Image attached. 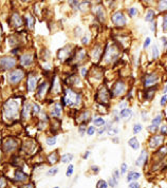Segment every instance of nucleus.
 <instances>
[{
  "label": "nucleus",
  "mask_w": 167,
  "mask_h": 188,
  "mask_svg": "<svg viewBox=\"0 0 167 188\" xmlns=\"http://www.w3.org/2000/svg\"><path fill=\"white\" fill-rule=\"evenodd\" d=\"M80 103V95L76 94L75 92H73L72 90L67 89L64 92V104L74 107Z\"/></svg>",
  "instance_id": "nucleus-1"
},
{
  "label": "nucleus",
  "mask_w": 167,
  "mask_h": 188,
  "mask_svg": "<svg viewBox=\"0 0 167 188\" xmlns=\"http://www.w3.org/2000/svg\"><path fill=\"white\" fill-rule=\"evenodd\" d=\"M4 113L8 119L16 117L18 114V103L15 101H9L4 106Z\"/></svg>",
  "instance_id": "nucleus-2"
},
{
  "label": "nucleus",
  "mask_w": 167,
  "mask_h": 188,
  "mask_svg": "<svg viewBox=\"0 0 167 188\" xmlns=\"http://www.w3.org/2000/svg\"><path fill=\"white\" fill-rule=\"evenodd\" d=\"M24 73L21 71V70H17V71H14L9 75V80L12 83V84H17L19 81L24 78Z\"/></svg>",
  "instance_id": "nucleus-3"
},
{
  "label": "nucleus",
  "mask_w": 167,
  "mask_h": 188,
  "mask_svg": "<svg viewBox=\"0 0 167 188\" xmlns=\"http://www.w3.org/2000/svg\"><path fill=\"white\" fill-rule=\"evenodd\" d=\"M0 66L3 69H11L15 66V59L12 57H2L0 59Z\"/></svg>",
  "instance_id": "nucleus-4"
},
{
  "label": "nucleus",
  "mask_w": 167,
  "mask_h": 188,
  "mask_svg": "<svg viewBox=\"0 0 167 188\" xmlns=\"http://www.w3.org/2000/svg\"><path fill=\"white\" fill-rule=\"evenodd\" d=\"M112 21L116 26H125V23H126V17L124 16V14L117 12V13L113 14V16H112Z\"/></svg>",
  "instance_id": "nucleus-5"
},
{
  "label": "nucleus",
  "mask_w": 167,
  "mask_h": 188,
  "mask_svg": "<svg viewBox=\"0 0 167 188\" xmlns=\"http://www.w3.org/2000/svg\"><path fill=\"white\" fill-rule=\"evenodd\" d=\"M125 89H126V86H125V84H124L123 81H117L116 84L114 85V88H113V95L115 96L122 95L125 92Z\"/></svg>",
  "instance_id": "nucleus-6"
},
{
  "label": "nucleus",
  "mask_w": 167,
  "mask_h": 188,
  "mask_svg": "<svg viewBox=\"0 0 167 188\" xmlns=\"http://www.w3.org/2000/svg\"><path fill=\"white\" fill-rule=\"evenodd\" d=\"M157 80H158V75L155 74V73H151V74L146 75V77H145V83H144V84H145L146 87H149V86L153 85L155 83H157Z\"/></svg>",
  "instance_id": "nucleus-7"
},
{
  "label": "nucleus",
  "mask_w": 167,
  "mask_h": 188,
  "mask_svg": "<svg viewBox=\"0 0 167 188\" xmlns=\"http://www.w3.org/2000/svg\"><path fill=\"white\" fill-rule=\"evenodd\" d=\"M162 141H163V136L161 135H155V137H152V139H150V143H149V146L150 148H155L158 147L159 145L161 144Z\"/></svg>",
  "instance_id": "nucleus-8"
},
{
  "label": "nucleus",
  "mask_w": 167,
  "mask_h": 188,
  "mask_svg": "<svg viewBox=\"0 0 167 188\" xmlns=\"http://www.w3.org/2000/svg\"><path fill=\"white\" fill-rule=\"evenodd\" d=\"M146 161H147V152H146V150H143L141 152V155H140V157L137 160L135 165L139 166V167H141L143 164H145V163H146Z\"/></svg>",
  "instance_id": "nucleus-9"
},
{
  "label": "nucleus",
  "mask_w": 167,
  "mask_h": 188,
  "mask_svg": "<svg viewBox=\"0 0 167 188\" xmlns=\"http://www.w3.org/2000/svg\"><path fill=\"white\" fill-rule=\"evenodd\" d=\"M36 87V77L34 75H30L29 79H28V90L30 92H32L35 90Z\"/></svg>",
  "instance_id": "nucleus-10"
},
{
  "label": "nucleus",
  "mask_w": 167,
  "mask_h": 188,
  "mask_svg": "<svg viewBox=\"0 0 167 188\" xmlns=\"http://www.w3.org/2000/svg\"><path fill=\"white\" fill-rule=\"evenodd\" d=\"M20 60H21V64L24 65V66H30L33 61V56L30 55V54H26V55L21 56Z\"/></svg>",
  "instance_id": "nucleus-11"
},
{
  "label": "nucleus",
  "mask_w": 167,
  "mask_h": 188,
  "mask_svg": "<svg viewBox=\"0 0 167 188\" xmlns=\"http://www.w3.org/2000/svg\"><path fill=\"white\" fill-rule=\"evenodd\" d=\"M16 148V143L13 139H8L4 142V149L6 151H12Z\"/></svg>",
  "instance_id": "nucleus-12"
},
{
  "label": "nucleus",
  "mask_w": 167,
  "mask_h": 188,
  "mask_svg": "<svg viewBox=\"0 0 167 188\" xmlns=\"http://www.w3.org/2000/svg\"><path fill=\"white\" fill-rule=\"evenodd\" d=\"M12 24L13 26H15V28H18V26H20L21 24H22V20H21L20 16L18 14H14L12 17Z\"/></svg>",
  "instance_id": "nucleus-13"
},
{
  "label": "nucleus",
  "mask_w": 167,
  "mask_h": 188,
  "mask_svg": "<svg viewBox=\"0 0 167 188\" xmlns=\"http://www.w3.org/2000/svg\"><path fill=\"white\" fill-rule=\"evenodd\" d=\"M128 145L132 149H134V150H138L139 148H140V143L138 142V139H135V137H132L128 141Z\"/></svg>",
  "instance_id": "nucleus-14"
},
{
  "label": "nucleus",
  "mask_w": 167,
  "mask_h": 188,
  "mask_svg": "<svg viewBox=\"0 0 167 188\" xmlns=\"http://www.w3.org/2000/svg\"><path fill=\"white\" fill-rule=\"evenodd\" d=\"M141 178V174L139 173V172H134V171H131V172H129V174L127 176V181L128 182H132V181H134V180H138Z\"/></svg>",
  "instance_id": "nucleus-15"
},
{
  "label": "nucleus",
  "mask_w": 167,
  "mask_h": 188,
  "mask_svg": "<svg viewBox=\"0 0 167 188\" xmlns=\"http://www.w3.org/2000/svg\"><path fill=\"white\" fill-rule=\"evenodd\" d=\"M100 99H102V101H104V103H106V101H108L109 99V96H108V91H107V89L106 88H103L102 90H100Z\"/></svg>",
  "instance_id": "nucleus-16"
},
{
  "label": "nucleus",
  "mask_w": 167,
  "mask_h": 188,
  "mask_svg": "<svg viewBox=\"0 0 167 188\" xmlns=\"http://www.w3.org/2000/svg\"><path fill=\"white\" fill-rule=\"evenodd\" d=\"M26 179H28V176L24 172H21V171L15 172V180L16 181H26Z\"/></svg>",
  "instance_id": "nucleus-17"
},
{
  "label": "nucleus",
  "mask_w": 167,
  "mask_h": 188,
  "mask_svg": "<svg viewBox=\"0 0 167 188\" xmlns=\"http://www.w3.org/2000/svg\"><path fill=\"white\" fill-rule=\"evenodd\" d=\"M52 115L57 116V117H59V116L62 115V108H60L59 105H56L55 107H54V109L52 110Z\"/></svg>",
  "instance_id": "nucleus-18"
},
{
  "label": "nucleus",
  "mask_w": 167,
  "mask_h": 188,
  "mask_svg": "<svg viewBox=\"0 0 167 188\" xmlns=\"http://www.w3.org/2000/svg\"><path fill=\"white\" fill-rule=\"evenodd\" d=\"M31 110H32V107H31V105L30 104L26 105V107H24V110H22V116H24V119H28L29 113Z\"/></svg>",
  "instance_id": "nucleus-19"
},
{
  "label": "nucleus",
  "mask_w": 167,
  "mask_h": 188,
  "mask_svg": "<svg viewBox=\"0 0 167 188\" xmlns=\"http://www.w3.org/2000/svg\"><path fill=\"white\" fill-rule=\"evenodd\" d=\"M72 160H73V154L67 153V154H64V155H62V163H68V162H70V161H72Z\"/></svg>",
  "instance_id": "nucleus-20"
},
{
  "label": "nucleus",
  "mask_w": 167,
  "mask_h": 188,
  "mask_svg": "<svg viewBox=\"0 0 167 188\" xmlns=\"http://www.w3.org/2000/svg\"><path fill=\"white\" fill-rule=\"evenodd\" d=\"M130 114H131V110L130 109H123V110L121 111V117L122 119H126Z\"/></svg>",
  "instance_id": "nucleus-21"
},
{
  "label": "nucleus",
  "mask_w": 167,
  "mask_h": 188,
  "mask_svg": "<svg viewBox=\"0 0 167 188\" xmlns=\"http://www.w3.org/2000/svg\"><path fill=\"white\" fill-rule=\"evenodd\" d=\"M153 18H155V12L152 10H149L146 15V17H145V19H146V21H152Z\"/></svg>",
  "instance_id": "nucleus-22"
},
{
  "label": "nucleus",
  "mask_w": 167,
  "mask_h": 188,
  "mask_svg": "<svg viewBox=\"0 0 167 188\" xmlns=\"http://www.w3.org/2000/svg\"><path fill=\"white\" fill-rule=\"evenodd\" d=\"M94 124H95V126L102 127V126L105 125V121H104V119H102V117H97V119H94Z\"/></svg>",
  "instance_id": "nucleus-23"
},
{
  "label": "nucleus",
  "mask_w": 167,
  "mask_h": 188,
  "mask_svg": "<svg viewBox=\"0 0 167 188\" xmlns=\"http://www.w3.org/2000/svg\"><path fill=\"white\" fill-rule=\"evenodd\" d=\"M107 187H108V184L104 180H100L96 184V188H107Z\"/></svg>",
  "instance_id": "nucleus-24"
},
{
  "label": "nucleus",
  "mask_w": 167,
  "mask_h": 188,
  "mask_svg": "<svg viewBox=\"0 0 167 188\" xmlns=\"http://www.w3.org/2000/svg\"><path fill=\"white\" fill-rule=\"evenodd\" d=\"M161 121H162V116L161 115H158L157 117L152 119V126H155V127H158L159 125L161 124Z\"/></svg>",
  "instance_id": "nucleus-25"
},
{
  "label": "nucleus",
  "mask_w": 167,
  "mask_h": 188,
  "mask_svg": "<svg viewBox=\"0 0 167 188\" xmlns=\"http://www.w3.org/2000/svg\"><path fill=\"white\" fill-rule=\"evenodd\" d=\"M26 20H28V24H29V28H31V29H32L33 26H34V18H33L32 16L28 15V16H26Z\"/></svg>",
  "instance_id": "nucleus-26"
},
{
  "label": "nucleus",
  "mask_w": 167,
  "mask_h": 188,
  "mask_svg": "<svg viewBox=\"0 0 167 188\" xmlns=\"http://www.w3.org/2000/svg\"><path fill=\"white\" fill-rule=\"evenodd\" d=\"M47 88V84L46 83H42V84L39 86V90H38V95H42L44 94V89Z\"/></svg>",
  "instance_id": "nucleus-27"
},
{
  "label": "nucleus",
  "mask_w": 167,
  "mask_h": 188,
  "mask_svg": "<svg viewBox=\"0 0 167 188\" xmlns=\"http://www.w3.org/2000/svg\"><path fill=\"white\" fill-rule=\"evenodd\" d=\"M56 155H57V153H56V152H53V153H51L50 155H49V161H50L52 164H54V163L57 161V159H56Z\"/></svg>",
  "instance_id": "nucleus-28"
},
{
  "label": "nucleus",
  "mask_w": 167,
  "mask_h": 188,
  "mask_svg": "<svg viewBox=\"0 0 167 188\" xmlns=\"http://www.w3.org/2000/svg\"><path fill=\"white\" fill-rule=\"evenodd\" d=\"M141 130H142V125L135 124L134 126H133V133H134V134H137V133H139V132H141Z\"/></svg>",
  "instance_id": "nucleus-29"
},
{
  "label": "nucleus",
  "mask_w": 167,
  "mask_h": 188,
  "mask_svg": "<svg viewBox=\"0 0 167 188\" xmlns=\"http://www.w3.org/2000/svg\"><path fill=\"white\" fill-rule=\"evenodd\" d=\"M159 4H160L159 6L160 11H165V10H167V1H161Z\"/></svg>",
  "instance_id": "nucleus-30"
},
{
  "label": "nucleus",
  "mask_w": 167,
  "mask_h": 188,
  "mask_svg": "<svg viewBox=\"0 0 167 188\" xmlns=\"http://www.w3.org/2000/svg\"><path fill=\"white\" fill-rule=\"evenodd\" d=\"M155 90L153 89H149L148 91H147V94H146V97L148 99H152V96H153V94H155Z\"/></svg>",
  "instance_id": "nucleus-31"
},
{
  "label": "nucleus",
  "mask_w": 167,
  "mask_h": 188,
  "mask_svg": "<svg viewBox=\"0 0 167 188\" xmlns=\"http://www.w3.org/2000/svg\"><path fill=\"white\" fill-rule=\"evenodd\" d=\"M162 28L165 32H167V15H165L163 17V23H162Z\"/></svg>",
  "instance_id": "nucleus-32"
},
{
  "label": "nucleus",
  "mask_w": 167,
  "mask_h": 188,
  "mask_svg": "<svg viewBox=\"0 0 167 188\" xmlns=\"http://www.w3.org/2000/svg\"><path fill=\"white\" fill-rule=\"evenodd\" d=\"M107 184H109V185L111 186V187H114V186L117 184V181H116V180H114V179H113V178H110V179H109V181H108V183H107Z\"/></svg>",
  "instance_id": "nucleus-33"
},
{
  "label": "nucleus",
  "mask_w": 167,
  "mask_h": 188,
  "mask_svg": "<svg viewBox=\"0 0 167 188\" xmlns=\"http://www.w3.org/2000/svg\"><path fill=\"white\" fill-rule=\"evenodd\" d=\"M47 144L49 146H53V145L56 144V137H51V139H47Z\"/></svg>",
  "instance_id": "nucleus-34"
},
{
  "label": "nucleus",
  "mask_w": 167,
  "mask_h": 188,
  "mask_svg": "<svg viewBox=\"0 0 167 188\" xmlns=\"http://www.w3.org/2000/svg\"><path fill=\"white\" fill-rule=\"evenodd\" d=\"M74 170V166L73 165H69L68 166V169H67V177H70L72 172Z\"/></svg>",
  "instance_id": "nucleus-35"
},
{
  "label": "nucleus",
  "mask_w": 167,
  "mask_h": 188,
  "mask_svg": "<svg viewBox=\"0 0 167 188\" xmlns=\"http://www.w3.org/2000/svg\"><path fill=\"white\" fill-rule=\"evenodd\" d=\"M57 172H58V169H57V168H52V169H50V170L48 171V174H49V176H55Z\"/></svg>",
  "instance_id": "nucleus-36"
},
{
  "label": "nucleus",
  "mask_w": 167,
  "mask_h": 188,
  "mask_svg": "<svg viewBox=\"0 0 167 188\" xmlns=\"http://www.w3.org/2000/svg\"><path fill=\"white\" fill-rule=\"evenodd\" d=\"M94 132H95V128L93 126H91V127L88 128V130H87V133H88L89 135H93Z\"/></svg>",
  "instance_id": "nucleus-37"
},
{
  "label": "nucleus",
  "mask_w": 167,
  "mask_h": 188,
  "mask_svg": "<svg viewBox=\"0 0 167 188\" xmlns=\"http://www.w3.org/2000/svg\"><path fill=\"white\" fill-rule=\"evenodd\" d=\"M152 53H153V58H158L159 57V50H158V48L157 46H155L152 49Z\"/></svg>",
  "instance_id": "nucleus-38"
},
{
  "label": "nucleus",
  "mask_w": 167,
  "mask_h": 188,
  "mask_svg": "<svg viewBox=\"0 0 167 188\" xmlns=\"http://www.w3.org/2000/svg\"><path fill=\"white\" fill-rule=\"evenodd\" d=\"M100 48H95V50L93 51V56H94V58H97L98 56H100Z\"/></svg>",
  "instance_id": "nucleus-39"
},
{
  "label": "nucleus",
  "mask_w": 167,
  "mask_h": 188,
  "mask_svg": "<svg viewBox=\"0 0 167 188\" xmlns=\"http://www.w3.org/2000/svg\"><path fill=\"white\" fill-rule=\"evenodd\" d=\"M128 188H140V185H139V183H137V182H132L129 184Z\"/></svg>",
  "instance_id": "nucleus-40"
},
{
  "label": "nucleus",
  "mask_w": 167,
  "mask_h": 188,
  "mask_svg": "<svg viewBox=\"0 0 167 188\" xmlns=\"http://www.w3.org/2000/svg\"><path fill=\"white\" fill-rule=\"evenodd\" d=\"M126 171H127V165L124 163V164H122V166H121V173L124 174Z\"/></svg>",
  "instance_id": "nucleus-41"
},
{
  "label": "nucleus",
  "mask_w": 167,
  "mask_h": 188,
  "mask_svg": "<svg viewBox=\"0 0 167 188\" xmlns=\"http://www.w3.org/2000/svg\"><path fill=\"white\" fill-rule=\"evenodd\" d=\"M137 9H134V8H131V9L129 10V15H130V16H131V17H133V16H134L135 14H137Z\"/></svg>",
  "instance_id": "nucleus-42"
},
{
  "label": "nucleus",
  "mask_w": 167,
  "mask_h": 188,
  "mask_svg": "<svg viewBox=\"0 0 167 188\" xmlns=\"http://www.w3.org/2000/svg\"><path fill=\"white\" fill-rule=\"evenodd\" d=\"M167 103V95H164V96H162V99H161V101H160V104L162 105V106H164L165 104Z\"/></svg>",
  "instance_id": "nucleus-43"
},
{
  "label": "nucleus",
  "mask_w": 167,
  "mask_h": 188,
  "mask_svg": "<svg viewBox=\"0 0 167 188\" xmlns=\"http://www.w3.org/2000/svg\"><path fill=\"white\" fill-rule=\"evenodd\" d=\"M147 129H148L149 131H151V132H155V131L158 130V127H155V126H152V125H151V126H149Z\"/></svg>",
  "instance_id": "nucleus-44"
},
{
  "label": "nucleus",
  "mask_w": 167,
  "mask_h": 188,
  "mask_svg": "<svg viewBox=\"0 0 167 188\" xmlns=\"http://www.w3.org/2000/svg\"><path fill=\"white\" fill-rule=\"evenodd\" d=\"M113 179L116 180V181H118V178H120V174H118V171L117 170H114V172H113Z\"/></svg>",
  "instance_id": "nucleus-45"
},
{
  "label": "nucleus",
  "mask_w": 167,
  "mask_h": 188,
  "mask_svg": "<svg viewBox=\"0 0 167 188\" xmlns=\"http://www.w3.org/2000/svg\"><path fill=\"white\" fill-rule=\"evenodd\" d=\"M117 129H111V130H109L108 131V134L109 135H114V134H116L117 133Z\"/></svg>",
  "instance_id": "nucleus-46"
},
{
  "label": "nucleus",
  "mask_w": 167,
  "mask_h": 188,
  "mask_svg": "<svg viewBox=\"0 0 167 188\" xmlns=\"http://www.w3.org/2000/svg\"><path fill=\"white\" fill-rule=\"evenodd\" d=\"M150 44V38H146V40H145V42H144V48H147V46Z\"/></svg>",
  "instance_id": "nucleus-47"
},
{
  "label": "nucleus",
  "mask_w": 167,
  "mask_h": 188,
  "mask_svg": "<svg viewBox=\"0 0 167 188\" xmlns=\"http://www.w3.org/2000/svg\"><path fill=\"white\" fill-rule=\"evenodd\" d=\"M161 131H162V134H167V126H162L161 128Z\"/></svg>",
  "instance_id": "nucleus-48"
},
{
  "label": "nucleus",
  "mask_w": 167,
  "mask_h": 188,
  "mask_svg": "<svg viewBox=\"0 0 167 188\" xmlns=\"http://www.w3.org/2000/svg\"><path fill=\"white\" fill-rule=\"evenodd\" d=\"M3 186H4V180L0 179V188H2Z\"/></svg>",
  "instance_id": "nucleus-49"
},
{
  "label": "nucleus",
  "mask_w": 167,
  "mask_h": 188,
  "mask_svg": "<svg viewBox=\"0 0 167 188\" xmlns=\"http://www.w3.org/2000/svg\"><path fill=\"white\" fill-rule=\"evenodd\" d=\"M33 108H34V112H38L39 111V107L37 106V105H34V107Z\"/></svg>",
  "instance_id": "nucleus-50"
},
{
  "label": "nucleus",
  "mask_w": 167,
  "mask_h": 188,
  "mask_svg": "<svg viewBox=\"0 0 167 188\" xmlns=\"http://www.w3.org/2000/svg\"><path fill=\"white\" fill-rule=\"evenodd\" d=\"M155 26H157L155 22H152V24H151V30H152L153 32H155Z\"/></svg>",
  "instance_id": "nucleus-51"
},
{
  "label": "nucleus",
  "mask_w": 167,
  "mask_h": 188,
  "mask_svg": "<svg viewBox=\"0 0 167 188\" xmlns=\"http://www.w3.org/2000/svg\"><path fill=\"white\" fill-rule=\"evenodd\" d=\"M105 130H106V128H105V127L102 128V129H100V130L98 131V133H100V134H102V133H104V131H105Z\"/></svg>",
  "instance_id": "nucleus-52"
},
{
  "label": "nucleus",
  "mask_w": 167,
  "mask_h": 188,
  "mask_svg": "<svg viewBox=\"0 0 167 188\" xmlns=\"http://www.w3.org/2000/svg\"><path fill=\"white\" fill-rule=\"evenodd\" d=\"M82 75H86V69H85V68L82 70Z\"/></svg>",
  "instance_id": "nucleus-53"
},
{
  "label": "nucleus",
  "mask_w": 167,
  "mask_h": 188,
  "mask_svg": "<svg viewBox=\"0 0 167 188\" xmlns=\"http://www.w3.org/2000/svg\"><path fill=\"white\" fill-rule=\"evenodd\" d=\"M88 42V40H87V37H85L84 38V44H87Z\"/></svg>",
  "instance_id": "nucleus-54"
},
{
  "label": "nucleus",
  "mask_w": 167,
  "mask_h": 188,
  "mask_svg": "<svg viewBox=\"0 0 167 188\" xmlns=\"http://www.w3.org/2000/svg\"><path fill=\"white\" fill-rule=\"evenodd\" d=\"M113 142H114V143H118V139H113Z\"/></svg>",
  "instance_id": "nucleus-55"
},
{
  "label": "nucleus",
  "mask_w": 167,
  "mask_h": 188,
  "mask_svg": "<svg viewBox=\"0 0 167 188\" xmlns=\"http://www.w3.org/2000/svg\"><path fill=\"white\" fill-rule=\"evenodd\" d=\"M164 92H165V93H167V86H166V87H165V89H164Z\"/></svg>",
  "instance_id": "nucleus-56"
},
{
  "label": "nucleus",
  "mask_w": 167,
  "mask_h": 188,
  "mask_svg": "<svg viewBox=\"0 0 167 188\" xmlns=\"http://www.w3.org/2000/svg\"><path fill=\"white\" fill-rule=\"evenodd\" d=\"M0 36H1V29H0Z\"/></svg>",
  "instance_id": "nucleus-57"
},
{
  "label": "nucleus",
  "mask_w": 167,
  "mask_h": 188,
  "mask_svg": "<svg viewBox=\"0 0 167 188\" xmlns=\"http://www.w3.org/2000/svg\"><path fill=\"white\" fill-rule=\"evenodd\" d=\"M54 188H59V187H58V186H57V187H54Z\"/></svg>",
  "instance_id": "nucleus-58"
}]
</instances>
